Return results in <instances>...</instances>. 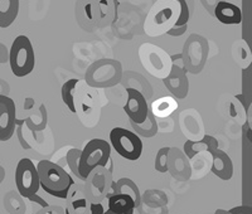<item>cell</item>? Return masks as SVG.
Wrapping results in <instances>:
<instances>
[{
	"label": "cell",
	"instance_id": "10",
	"mask_svg": "<svg viewBox=\"0 0 252 214\" xmlns=\"http://www.w3.org/2000/svg\"><path fill=\"white\" fill-rule=\"evenodd\" d=\"M213 164H212V173L217 178L222 180H229L233 175V164L232 160L228 155L222 150H216L212 153Z\"/></svg>",
	"mask_w": 252,
	"mask_h": 214
},
{
	"label": "cell",
	"instance_id": "2",
	"mask_svg": "<svg viewBox=\"0 0 252 214\" xmlns=\"http://www.w3.org/2000/svg\"><path fill=\"white\" fill-rule=\"evenodd\" d=\"M40 188L52 197L66 199L75 182L62 166L49 160H40L37 164Z\"/></svg>",
	"mask_w": 252,
	"mask_h": 214
},
{
	"label": "cell",
	"instance_id": "4",
	"mask_svg": "<svg viewBox=\"0 0 252 214\" xmlns=\"http://www.w3.org/2000/svg\"><path fill=\"white\" fill-rule=\"evenodd\" d=\"M9 64L15 77H26L35 67V53L27 35H18L9 52Z\"/></svg>",
	"mask_w": 252,
	"mask_h": 214
},
{
	"label": "cell",
	"instance_id": "23",
	"mask_svg": "<svg viewBox=\"0 0 252 214\" xmlns=\"http://www.w3.org/2000/svg\"><path fill=\"white\" fill-rule=\"evenodd\" d=\"M103 214H116V213H114V212H111L110 209H107V211L103 212Z\"/></svg>",
	"mask_w": 252,
	"mask_h": 214
},
{
	"label": "cell",
	"instance_id": "22",
	"mask_svg": "<svg viewBox=\"0 0 252 214\" xmlns=\"http://www.w3.org/2000/svg\"><path fill=\"white\" fill-rule=\"evenodd\" d=\"M215 214H232V213H231V212H226V211H222V209H220V211H217V212H216V213Z\"/></svg>",
	"mask_w": 252,
	"mask_h": 214
},
{
	"label": "cell",
	"instance_id": "15",
	"mask_svg": "<svg viewBox=\"0 0 252 214\" xmlns=\"http://www.w3.org/2000/svg\"><path fill=\"white\" fill-rule=\"evenodd\" d=\"M178 109V102L170 96L158 98L152 103L153 115L157 117H168Z\"/></svg>",
	"mask_w": 252,
	"mask_h": 214
},
{
	"label": "cell",
	"instance_id": "7",
	"mask_svg": "<svg viewBox=\"0 0 252 214\" xmlns=\"http://www.w3.org/2000/svg\"><path fill=\"white\" fill-rule=\"evenodd\" d=\"M109 144L121 157L130 161L140 159L143 153V141L140 137L124 127L112 128Z\"/></svg>",
	"mask_w": 252,
	"mask_h": 214
},
{
	"label": "cell",
	"instance_id": "9",
	"mask_svg": "<svg viewBox=\"0 0 252 214\" xmlns=\"http://www.w3.org/2000/svg\"><path fill=\"white\" fill-rule=\"evenodd\" d=\"M126 92H127V100L124 105V111L130 117L132 122L144 123L149 114L148 102L144 94L135 89H127Z\"/></svg>",
	"mask_w": 252,
	"mask_h": 214
},
{
	"label": "cell",
	"instance_id": "8",
	"mask_svg": "<svg viewBox=\"0 0 252 214\" xmlns=\"http://www.w3.org/2000/svg\"><path fill=\"white\" fill-rule=\"evenodd\" d=\"M17 123V109L14 101L0 94V141H8L14 135Z\"/></svg>",
	"mask_w": 252,
	"mask_h": 214
},
{
	"label": "cell",
	"instance_id": "12",
	"mask_svg": "<svg viewBox=\"0 0 252 214\" xmlns=\"http://www.w3.org/2000/svg\"><path fill=\"white\" fill-rule=\"evenodd\" d=\"M136 203L130 195L115 193L109 198V209L116 214H134Z\"/></svg>",
	"mask_w": 252,
	"mask_h": 214
},
{
	"label": "cell",
	"instance_id": "17",
	"mask_svg": "<svg viewBox=\"0 0 252 214\" xmlns=\"http://www.w3.org/2000/svg\"><path fill=\"white\" fill-rule=\"evenodd\" d=\"M78 83H80V81L76 80V78H71V80L63 83L62 90H61L63 103L68 107L72 114H76V111H77L75 105V91Z\"/></svg>",
	"mask_w": 252,
	"mask_h": 214
},
{
	"label": "cell",
	"instance_id": "14",
	"mask_svg": "<svg viewBox=\"0 0 252 214\" xmlns=\"http://www.w3.org/2000/svg\"><path fill=\"white\" fill-rule=\"evenodd\" d=\"M19 14V0H0V28L12 26Z\"/></svg>",
	"mask_w": 252,
	"mask_h": 214
},
{
	"label": "cell",
	"instance_id": "1",
	"mask_svg": "<svg viewBox=\"0 0 252 214\" xmlns=\"http://www.w3.org/2000/svg\"><path fill=\"white\" fill-rule=\"evenodd\" d=\"M181 14L178 0H157L144 22V31L149 37H159L175 27Z\"/></svg>",
	"mask_w": 252,
	"mask_h": 214
},
{
	"label": "cell",
	"instance_id": "6",
	"mask_svg": "<svg viewBox=\"0 0 252 214\" xmlns=\"http://www.w3.org/2000/svg\"><path fill=\"white\" fill-rule=\"evenodd\" d=\"M143 67L157 78H166L172 72V58L160 47L144 43L139 49Z\"/></svg>",
	"mask_w": 252,
	"mask_h": 214
},
{
	"label": "cell",
	"instance_id": "18",
	"mask_svg": "<svg viewBox=\"0 0 252 214\" xmlns=\"http://www.w3.org/2000/svg\"><path fill=\"white\" fill-rule=\"evenodd\" d=\"M115 188H116V193L130 195L136 203V207L140 204V193H139L138 186L135 185L130 179H121Z\"/></svg>",
	"mask_w": 252,
	"mask_h": 214
},
{
	"label": "cell",
	"instance_id": "3",
	"mask_svg": "<svg viewBox=\"0 0 252 214\" xmlns=\"http://www.w3.org/2000/svg\"><path fill=\"white\" fill-rule=\"evenodd\" d=\"M111 156V146L106 140L92 139L80 153L77 164V175L86 180L92 171L98 166H106Z\"/></svg>",
	"mask_w": 252,
	"mask_h": 214
},
{
	"label": "cell",
	"instance_id": "5",
	"mask_svg": "<svg viewBox=\"0 0 252 214\" xmlns=\"http://www.w3.org/2000/svg\"><path fill=\"white\" fill-rule=\"evenodd\" d=\"M15 186H17L19 194L27 199L35 200L42 203L47 207V203L42 202L40 198H37V193L40 189L39 177L35 165L31 159L23 157L19 160L15 168Z\"/></svg>",
	"mask_w": 252,
	"mask_h": 214
},
{
	"label": "cell",
	"instance_id": "16",
	"mask_svg": "<svg viewBox=\"0 0 252 214\" xmlns=\"http://www.w3.org/2000/svg\"><path fill=\"white\" fill-rule=\"evenodd\" d=\"M102 204L100 203H89L86 200L81 199L72 203L71 206L66 208V214H103Z\"/></svg>",
	"mask_w": 252,
	"mask_h": 214
},
{
	"label": "cell",
	"instance_id": "21",
	"mask_svg": "<svg viewBox=\"0 0 252 214\" xmlns=\"http://www.w3.org/2000/svg\"><path fill=\"white\" fill-rule=\"evenodd\" d=\"M231 213L232 214H251V209L249 207H237V208H232L231 209Z\"/></svg>",
	"mask_w": 252,
	"mask_h": 214
},
{
	"label": "cell",
	"instance_id": "13",
	"mask_svg": "<svg viewBox=\"0 0 252 214\" xmlns=\"http://www.w3.org/2000/svg\"><path fill=\"white\" fill-rule=\"evenodd\" d=\"M217 140L212 136H204L202 140L192 141L189 140L184 144V153L189 159H192L195 154L201 152H209L213 153L217 150Z\"/></svg>",
	"mask_w": 252,
	"mask_h": 214
},
{
	"label": "cell",
	"instance_id": "19",
	"mask_svg": "<svg viewBox=\"0 0 252 214\" xmlns=\"http://www.w3.org/2000/svg\"><path fill=\"white\" fill-rule=\"evenodd\" d=\"M178 1H179V4H181V14H179V18H178L174 28H181V27L187 26L189 22V17H190L189 6L188 4H187L186 0H178Z\"/></svg>",
	"mask_w": 252,
	"mask_h": 214
},
{
	"label": "cell",
	"instance_id": "20",
	"mask_svg": "<svg viewBox=\"0 0 252 214\" xmlns=\"http://www.w3.org/2000/svg\"><path fill=\"white\" fill-rule=\"evenodd\" d=\"M168 152H169V149L164 148L161 149L159 154H158L157 160H155V169L158 171H160V173H165L168 170V166H166V155H168Z\"/></svg>",
	"mask_w": 252,
	"mask_h": 214
},
{
	"label": "cell",
	"instance_id": "11",
	"mask_svg": "<svg viewBox=\"0 0 252 214\" xmlns=\"http://www.w3.org/2000/svg\"><path fill=\"white\" fill-rule=\"evenodd\" d=\"M215 15L222 24L232 26V24H240L242 20V13L237 5L228 1H220L216 5Z\"/></svg>",
	"mask_w": 252,
	"mask_h": 214
}]
</instances>
